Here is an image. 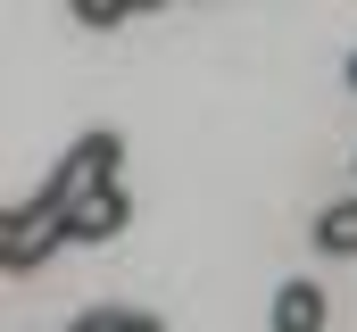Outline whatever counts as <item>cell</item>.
I'll return each instance as SVG.
<instances>
[{
    "label": "cell",
    "instance_id": "cell-1",
    "mask_svg": "<svg viewBox=\"0 0 357 332\" xmlns=\"http://www.w3.org/2000/svg\"><path fill=\"white\" fill-rule=\"evenodd\" d=\"M116 158H125V142H116V133H84V142H75V150L59 158V174H50L42 191H50V199H59V208L75 216L84 199H100V191H116Z\"/></svg>",
    "mask_w": 357,
    "mask_h": 332
},
{
    "label": "cell",
    "instance_id": "cell-2",
    "mask_svg": "<svg viewBox=\"0 0 357 332\" xmlns=\"http://www.w3.org/2000/svg\"><path fill=\"white\" fill-rule=\"evenodd\" d=\"M59 241H75V233H67V208L42 191V199L8 208V225H0V266H8V274H25V266H42Z\"/></svg>",
    "mask_w": 357,
    "mask_h": 332
},
{
    "label": "cell",
    "instance_id": "cell-3",
    "mask_svg": "<svg viewBox=\"0 0 357 332\" xmlns=\"http://www.w3.org/2000/svg\"><path fill=\"white\" fill-rule=\"evenodd\" d=\"M125 225H133V199H125V191H100V199H84V208L67 216V233H75V241H116Z\"/></svg>",
    "mask_w": 357,
    "mask_h": 332
},
{
    "label": "cell",
    "instance_id": "cell-4",
    "mask_svg": "<svg viewBox=\"0 0 357 332\" xmlns=\"http://www.w3.org/2000/svg\"><path fill=\"white\" fill-rule=\"evenodd\" d=\"M274 332H324V291L316 282H282L274 291Z\"/></svg>",
    "mask_w": 357,
    "mask_h": 332
},
{
    "label": "cell",
    "instance_id": "cell-5",
    "mask_svg": "<svg viewBox=\"0 0 357 332\" xmlns=\"http://www.w3.org/2000/svg\"><path fill=\"white\" fill-rule=\"evenodd\" d=\"M307 233H316V249H324V257H357V199H333Z\"/></svg>",
    "mask_w": 357,
    "mask_h": 332
},
{
    "label": "cell",
    "instance_id": "cell-6",
    "mask_svg": "<svg viewBox=\"0 0 357 332\" xmlns=\"http://www.w3.org/2000/svg\"><path fill=\"white\" fill-rule=\"evenodd\" d=\"M84 25H125V0H75Z\"/></svg>",
    "mask_w": 357,
    "mask_h": 332
},
{
    "label": "cell",
    "instance_id": "cell-7",
    "mask_svg": "<svg viewBox=\"0 0 357 332\" xmlns=\"http://www.w3.org/2000/svg\"><path fill=\"white\" fill-rule=\"evenodd\" d=\"M116 324H125L116 308H91V316H75V324H67V332H116Z\"/></svg>",
    "mask_w": 357,
    "mask_h": 332
},
{
    "label": "cell",
    "instance_id": "cell-8",
    "mask_svg": "<svg viewBox=\"0 0 357 332\" xmlns=\"http://www.w3.org/2000/svg\"><path fill=\"white\" fill-rule=\"evenodd\" d=\"M116 332H167V324H158V316H125Z\"/></svg>",
    "mask_w": 357,
    "mask_h": 332
},
{
    "label": "cell",
    "instance_id": "cell-9",
    "mask_svg": "<svg viewBox=\"0 0 357 332\" xmlns=\"http://www.w3.org/2000/svg\"><path fill=\"white\" fill-rule=\"evenodd\" d=\"M341 75H349V91H357V50H349V67H341Z\"/></svg>",
    "mask_w": 357,
    "mask_h": 332
}]
</instances>
